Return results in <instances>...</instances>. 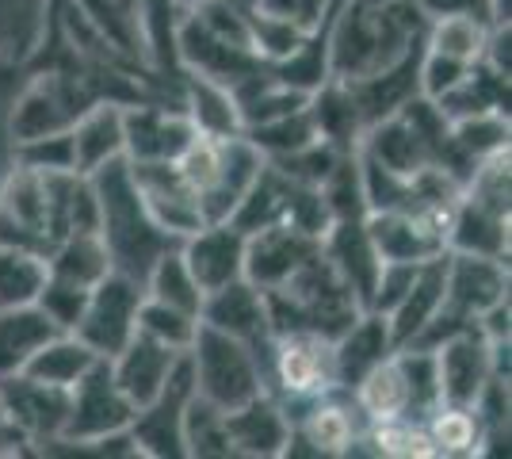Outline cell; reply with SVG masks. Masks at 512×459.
I'll list each match as a JSON object with an SVG mask.
<instances>
[{
  "label": "cell",
  "mask_w": 512,
  "mask_h": 459,
  "mask_svg": "<svg viewBox=\"0 0 512 459\" xmlns=\"http://www.w3.org/2000/svg\"><path fill=\"white\" fill-rule=\"evenodd\" d=\"M130 417H134V402L115 383L111 364L96 360L69 387V417H65L62 444H85V440H104V437H115V433H127Z\"/></svg>",
  "instance_id": "cell-9"
},
{
  "label": "cell",
  "mask_w": 512,
  "mask_h": 459,
  "mask_svg": "<svg viewBox=\"0 0 512 459\" xmlns=\"http://www.w3.org/2000/svg\"><path fill=\"white\" fill-rule=\"evenodd\" d=\"M394 352V337H390V322L375 310H363L352 326L344 329L333 341V356H337V383L341 391H352L371 368H379L386 356Z\"/></svg>",
  "instance_id": "cell-27"
},
{
  "label": "cell",
  "mask_w": 512,
  "mask_h": 459,
  "mask_svg": "<svg viewBox=\"0 0 512 459\" xmlns=\"http://www.w3.org/2000/svg\"><path fill=\"white\" fill-rule=\"evenodd\" d=\"M184 456L188 459H230V433H226V410L211 406L207 398L192 394L184 410Z\"/></svg>",
  "instance_id": "cell-38"
},
{
  "label": "cell",
  "mask_w": 512,
  "mask_h": 459,
  "mask_svg": "<svg viewBox=\"0 0 512 459\" xmlns=\"http://www.w3.org/2000/svg\"><path fill=\"white\" fill-rule=\"evenodd\" d=\"M444 280H448V253H440V257H432V261H425L417 268L406 299L386 318L390 322V337H394V349H406L409 341L436 318V310L444 303Z\"/></svg>",
  "instance_id": "cell-28"
},
{
  "label": "cell",
  "mask_w": 512,
  "mask_h": 459,
  "mask_svg": "<svg viewBox=\"0 0 512 459\" xmlns=\"http://www.w3.org/2000/svg\"><path fill=\"white\" fill-rule=\"evenodd\" d=\"M180 108L188 111L195 131L207 134V138H234V134H245V123H241L234 92L226 85H218V81H211V77L184 73V77H180Z\"/></svg>",
  "instance_id": "cell-29"
},
{
  "label": "cell",
  "mask_w": 512,
  "mask_h": 459,
  "mask_svg": "<svg viewBox=\"0 0 512 459\" xmlns=\"http://www.w3.org/2000/svg\"><path fill=\"white\" fill-rule=\"evenodd\" d=\"M486 16H490V27L512 23V0H490V4H486Z\"/></svg>",
  "instance_id": "cell-51"
},
{
  "label": "cell",
  "mask_w": 512,
  "mask_h": 459,
  "mask_svg": "<svg viewBox=\"0 0 512 459\" xmlns=\"http://www.w3.org/2000/svg\"><path fill=\"white\" fill-rule=\"evenodd\" d=\"M428 16H451V12H463V16H478V20L490 23L486 16V4L490 0H417Z\"/></svg>",
  "instance_id": "cell-50"
},
{
  "label": "cell",
  "mask_w": 512,
  "mask_h": 459,
  "mask_svg": "<svg viewBox=\"0 0 512 459\" xmlns=\"http://www.w3.org/2000/svg\"><path fill=\"white\" fill-rule=\"evenodd\" d=\"M180 356H184L180 349H169V345L153 341L150 333L138 329L107 364H111L115 383H119L123 394L134 402V410H142V406L153 402L157 391L169 383V375H172V368L180 364Z\"/></svg>",
  "instance_id": "cell-24"
},
{
  "label": "cell",
  "mask_w": 512,
  "mask_h": 459,
  "mask_svg": "<svg viewBox=\"0 0 512 459\" xmlns=\"http://www.w3.org/2000/svg\"><path fill=\"white\" fill-rule=\"evenodd\" d=\"M130 176L146 211L169 238L184 241L203 226L199 192L184 180L176 161H130Z\"/></svg>",
  "instance_id": "cell-14"
},
{
  "label": "cell",
  "mask_w": 512,
  "mask_h": 459,
  "mask_svg": "<svg viewBox=\"0 0 512 459\" xmlns=\"http://www.w3.org/2000/svg\"><path fill=\"white\" fill-rule=\"evenodd\" d=\"M199 322L226 333V337H234L241 345H249L268 368V352H272L276 333H272V318H268V299L256 284L234 280V284L218 287V291H207Z\"/></svg>",
  "instance_id": "cell-15"
},
{
  "label": "cell",
  "mask_w": 512,
  "mask_h": 459,
  "mask_svg": "<svg viewBox=\"0 0 512 459\" xmlns=\"http://www.w3.org/2000/svg\"><path fill=\"white\" fill-rule=\"evenodd\" d=\"M138 329L150 333L153 341L169 345V349L188 352L195 341V329H199V318L188 314V310H176V306H165L146 295L142 306H138Z\"/></svg>",
  "instance_id": "cell-44"
},
{
  "label": "cell",
  "mask_w": 512,
  "mask_h": 459,
  "mask_svg": "<svg viewBox=\"0 0 512 459\" xmlns=\"http://www.w3.org/2000/svg\"><path fill=\"white\" fill-rule=\"evenodd\" d=\"M490 35V23L478 20V16H463V12H451V16H428L425 46L436 54H448L455 62H467L474 66L482 58V46Z\"/></svg>",
  "instance_id": "cell-37"
},
{
  "label": "cell",
  "mask_w": 512,
  "mask_h": 459,
  "mask_svg": "<svg viewBox=\"0 0 512 459\" xmlns=\"http://www.w3.org/2000/svg\"><path fill=\"white\" fill-rule=\"evenodd\" d=\"M337 157H341V150H337V146H329L325 138H318V142H310V146H302V150H295V153L272 157L268 165H272L276 173L287 176V180H295V184L321 188V184H325V176L333 173Z\"/></svg>",
  "instance_id": "cell-46"
},
{
  "label": "cell",
  "mask_w": 512,
  "mask_h": 459,
  "mask_svg": "<svg viewBox=\"0 0 512 459\" xmlns=\"http://www.w3.org/2000/svg\"><path fill=\"white\" fill-rule=\"evenodd\" d=\"M321 253H325V261L341 272V280L356 291V299L367 310L375 280H379V268H383V257H379V249H375V241L367 234L363 219L333 222L325 230V238H321Z\"/></svg>",
  "instance_id": "cell-25"
},
{
  "label": "cell",
  "mask_w": 512,
  "mask_h": 459,
  "mask_svg": "<svg viewBox=\"0 0 512 459\" xmlns=\"http://www.w3.org/2000/svg\"><path fill=\"white\" fill-rule=\"evenodd\" d=\"M195 394L192 360L188 352L180 356V364L172 368L169 383L157 391L153 402L130 417V437L138 444V456L150 459H188L184 456V410Z\"/></svg>",
  "instance_id": "cell-11"
},
{
  "label": "cell",
  "mask_w": 512,
  "mask_h": 459,
  "mask_svg": "<svg viewBox=\"0 0 512 459\" xmlns=\"http://www.w3.org/2000/svg\"><path fill=\"white\" fill-rule=\"evenodd\" d=\"M46 284V261L39 253L0 245V310L35 303Z\"/></svg>",
  "instance_id": "cell-40"
},
{
  "label": "cell",
  "mask_w": 512,
  "mask_h": 459,
  "mask_svg": "<svg viewBox=\"0 0 512 459\" xmlns=\"http://www.w3.org/2000/svg\"><path fill=\"white\" fill-rule=\"evenodd\" d=\"M77 173H31L12 169L0 184V245L46 253L69 234V196Z\"/></svg>",
  "instance_id": "cell-4"
},
{
  "label": "cell",
  "mask_w": 512,
  "mask_h": 459,
  "mask_svg": "<svg viewBox=\"0 0 512 459\" xmlns=\"http://www.w3.org/2000/svg\"><path fill=\"white\" fill-rule=\"evenodd\" d=\"M264 169V157L256 150L245 134L222 138L218 146V165H214L211 180L199 188V211L203 222H226L234 215V207L241 203V196L249 192V184L256 180V173Z\"/></svg>",
  "instance_id": "cell-21"
},
{
  "label": "cell",
  "mask_w": 512,
  "mask_h": 459,
  "mask_svg": "<svg viewBox=\"0 0 512 459\" xmlns=\"http://www.w3.org/2000/svg\"><path fill=\"white\" fill-rule=\"evenodd\" d=\"M264 299H268V318H272L276 337L279 333H321L337 341L363 314L356 291L344 284L341 272L325 261L321 249L279 287L264 291Z\"/></svg>",
  "instance_id": "cell-3"
},
{
  "label": "cell",
  "mask_w": 512,
  "mask_h": 459,
  "mask_svg": "<svg viewBox=\"0 0 512 459\" xmlns=\"http://www.w3.org/2000/svg\"><path fill=\"white\" fill-rule=\"evenodd\" d=\"M237 8H253V0H234Z\"/></svg>",
  "instance_id": "cell-54"
},
{
  "label": "cell",
  "mask_w": 512,
  "mask_h": 459,
  "mask_svg": "<svg viewBox=\"0 0 512 459\" xmlns=\"http://www.w3.org/2000/svg\"><path fill=\"white\" fill-rule=\"evenodd\" d=\"M180 8H195V4H203V0H176Z\"/></svg>",
  "instance_id": "cell-53"
},
{
  "label": "cell",
  "mask_w": 512,
  "mask_h": 459,
  "mask_svg": "<svg viewBox=\"0 0 512 459\" xmlns=\"http://www.w3.org/2000/svg\"><path fill=\"white\" fill-rule=\"evenodd\" d=\"M92 180V192H96V207H100V226L96 234L104 241L107 261L111 272H123L130 280H146V272L153 268V261L161 253L176 249L180 241L169 238L153 215L146 211V203L134 188V176H130V161L119 157L104 169L88 176Z\"/></svg>",
  "instance_id": "cell-2"
},
{
  "label": "cell",
  "mask_w": 512,
  "mask_h": 459,
  "mask_svg": "<svg viewBox=\"0 0 512 459\" xmlns=\"http://www.w3.org/2000/svg\"><path fill=\"white\" fill-rule=\"evenodd\" d=\"M176 62H180L184 73L211 77V81H218V85L226 88L234 85V81H241V77H249L253 69L264 66L249 46H237L230 39L207 31L192 12H184L180 23H176Z\"/></svg>",
  "instance_id": "cell-17"
},
{
  "label": "cell",
  "mask_w": 512,
  "mask_h": 459,
  "mask_svg": "<svg viewBox=\"0 0 512 459\" xmlns=\"http://www.w3.org/2000/svg\"><path fill=\"white\" fill-rule=\"evenodd\" d=\"M54 333H62V329L54 326L35 303L4 306L0 310V379L20 375L31 364V356L43 349Z\"/></svg>",
  "instance_id": "cell-30"
},
{
  "label": "cell",
  "mask_w": 512,
  "mask_h": 459,
  "mask_svg": "<svg viewBox=\"0 0 512 459\" xmlns=\"http://www.w3.org/2000/svg\"><path fill=\"white\" fill-rule=\"evenodd\" d=\"M12 161H16L20 169H31V173H77L69 131L27 138V142H12Z\"/></svg>",
  "instance_id": "cell-45"
},
{
  "label": "cell",
  "mask_w": 512,
  "mask_h": 459,
  "mask_svg": "<svg viewBox=\"0 0 512 459\" xmlns=\"http://www.w3.org/2000/svg\"><path fill=\"white\" fill-rule=\"evenodd\" d=\"M436 383H440V406H474L478 394L493 379V352L482 329L470 326L440 341L436 349Z\"/></svg>",
  "instance_id": "cell-16"
},
{
  "label": "cell",
  "mask_w": 512,
  "mask_h": 459,
  "mask_svg": "<svg viewBox=\"0 0 512 459\" xmlns=\"http://www.w3.org/2000/svg\"><path fill=\"white\" fill-rule=\"evenodd\" d=\"M188 360H192L195 394L207 398L218 410H237V406L253 402L256 394L268 391L264 360L249 345H241V341L203 326V322L195 329Z\"/></svg>",
  "instance_id": "cell-6"
},
{
  "label": "cell",
  "mask_w": 512,
  "mask_h": 459,
  "mask_svg": "<svg viewBox=\"0 0 512 459\" xmlns=\"http://www.w3.org/2000/svg\"><path fill=\"white\" fill-rule=\"evenodd\" d=\"M73 58V54H69ZM100 100V88L92 81V69L85 62H69L35 73L27 88L20 92L16 108L8 115V138L27 142V138H43V134L69 131L77 123V115Z\"/></svg>",
  "instance_id": "cell-5"
},
{
  "label": "cell",
  "mask_w": 512,
  "mask_h": 459,
  "mask_svg": "<svg viewBox=\"0 0 512 459\" xmlns=\"http://www.w3.org/2000/svg\"><path fill=\"white\" fill-rule=\"evenodd\" d=\"M107 272H111V261H107V249L96 230H88V234H65L46 253V276L65 280V284L96 287Z\"/></svg>",
  "instance_id": "cell-32"
},
{
  "label": "cell",
  "mask_w": 512,
  "mask_h": 459,
  "mask_svg": "<svg viewBox=\"0 0 512 459\" xmlns=\"http://www.w3.org/2000/svg\"><path fill=\"white\" fill-rule=\"evenodd\" d=\"M314 31H302L295 23L276 20V16H264L249 8V43H253V54L264 62V66H276L283 58H291Z\"/></svg>",
  "instance_id": "cell-43"
},
{
  "label": "cell",
  "mask_w": 512,
  "mask_h": 459,
  "mask_svg": "<svg viewBox=\"0 0 512 459\" xmlns=\"http://www.w3.org/2000/svg\"><path fill=\"white\" fill-rule=\"evenodd\" d=\"M321 249L318 238L302 234L291 222H272L256 234H245V280L260 291L279 287L291 272H299Z\"/></svg>",
  "instance_id": "cell-19"
},
{
  "label": "cell",
  "mask_w": 512,
  "mask_h": 459,
  "mask_svg": "<svg viewBox=\"0 0 512 459\" xmlns=\"http://www.w3.org/2000/svg\"><path fill=\"white\" fill-rule=\"evenodd\" d=\"M142 287H146L150 299H157V303H165V306H176V310H188L195 318H199V310H203V287L195 284V276L188 272V264L180 257V245L169 249V253H161V257L153 261Z\"/></svg>",
  "instance_id": "cell-36"
},
{
  "label": "cell",
  "mask_w": 512,
  "mask_h": 459,
  "mask_svg": "<svg viewBox=\"0 0 512 459\" xmlns=\"http://www.w3.org/2000/svg\"><path fill=\"white\" fill-rule=\"evenodd\" d=\"M195 127L180 100H130L123 104V138L127 161H180V153L195 142Z\"/></svg>",
  "instance_id": "cell-12"
},
{
  "label": "cell",
  "mask_w": 512,
  "mask_h": 459,
  "mask_svg": "<svg viewBox=\"0 0 512 459\" xmlns=\"http://www.w3.org/2000/svg\"><path fill=\"white\" fill-rule=\"evenodd\" d=\"M73 138V161L77 173L92 176L96 169H104L111 161L127 157V138H123V104L115 100H96L88 104L77 123L69 127Z\"/></svg>",
  "instance_id": "cell-26"
},
{
  "label": "cell",
  "mask_w": 512,
  "mask_h": 459,
  "mask_svg": "<svg viewBox=\"0 0 512 459\" xmlns=\"http://www.w3.org/2000/svg\"><path fill=\"white\" fill-rule=\"evenodd\" d=\"M23 440L16 437V429L8 425V417H4V406H0V452H16Z\"/></svg>",
  "instance_id": "cell-52"
},
{
  "label": "cell",
  "mask_w": 512,
  "mask_h": 459,
  "mask_svg": "<svg viewBox=\"0 0 512 459\" xmlns=\"http://www.w3.org/2000/svg\"><path fill=\"white\" fill-rule=\"evenodd\" d=\"M451 146L467 165H478L482 157L497 150H509V115L486 111V115H474L463 123H451Z\"/></svg>",
  "instance_id": "cell-41"
},
{
  "label": "cell",
  "mask_w": 512,
  "mask_h": 459,
  "mask_svg": "<svg viewBox=\"0 0 512 459\" xmlns=\"http://www.w3.org/2000/svg\"><path fill=\"white\" fill-rule=\"evenodd\" d=\"M54 0H0V58L27 62L46 35Z\"/></svg>",
  "instance_id": "cell-33"
},
{
  "label": "cell",
  "mask_w": 512,
  "mask_h": 459,
  "mask_svg": "<svg viewBox=\"0 0 512 459\" xmlns=\"http://www.w3.org/2000/svg\"><path fill=\"white\" fill-rule=\"evenodd\" d=\"M146 299V287L123 272H107L100 284L88 291L81 322L73 326V337H81L96 356L111 360L115 352L138 333V306Z\"/></svg>",
  "instance_id": "cell-10"
},
{
  "label": "cell",
  "mask_w": 512,
  "mask_h": 459,
  "mask_svg": "<svg viewBox=\"0 0 512 459\" xmlns=\"http://www.w3.org/2000/svg\"><path fill=\"white\" fill-rule=\"evenodd\" d=\"M478 62H486L493 73H501V77H509L512 81V23H505V27H490Z\"/></svg>",
  "instance_id": "cell-49"
},
{
  "label": "cell",
  "mask_w": 512,
  "mask_h": 459,
  "mask_svg": "<svg viewBox=\"0 0 512 459\" xmlns=\"http://www.w3.org/2000/svg\"><path fill=\"white\" fill-rule=\"evenodd\" d=\"M321 196L337 219H363L367 215V203H363V180H360V153L344 150L333 165V173L325 176L321 184Z\"/></svg>",
  "instance_id": "cell-42"
},
{
  "label": "cell",
  "mask_w": 512,
  "mask_h": 459,
  "mask_svg": "<svg viewBox=\"0 0 512 459\" xmlns=\"http://www.w3.org/2000/svg\"><path fill=\"white\" fill-rule=\"evenodd\" d=\"M287 417H291L287 456H299V452H306V456H356L360 440L371 429V421L356 406V398L341 387L302 402L299 410H291Z\"/></svg>",
  "instance_id": "cell-8"
},
{
  "label": "cell",
  "mask_w": 512,
  "mask_h": 459,
  "mask_svg": "<svg viewBox=\"0 0 512 459\" xmlns=\"http://www.w3.org/2000/svg\"><path fill=\"white\" fill-rule=\"evenodd\" d=\"M425 429L436 456H486V429L474 406H436Z\"/></svg>",
  "instance_id": "cell-35"
},
{
  "label": "cell",
  "mask_w": 512,
  "mask_h": 459,
  "mask_svg": "<svg viewBox=\"0 0 512 459\" xmlns=\"http://www.w3.org/2000/svg\"><path fill=\"white\" fill-rule=\"evenodd\" d=\"M96 360H104V356H96L81 337H73V333H54L43 349L31 356V364H27L23 372L35 375V379H43V383H50V387L69 391V387H73Z\"/></svg>",
  "instance_id": "cell-34"
},
{
  "label": "cell",
  "mask_w": 512,
  "mask_h": 459,
  "mask_svg": "<svg viewBox=\"0 0 512 459\" xmlns=\"http://www.w3.org/2000/svg\"><path fill=\"white\" fill-rule=\"evenodd\" d=\"M428 12L417 0H341L325 20L329 77L356 85L425 43Z\"/></svg>",
  "instance_id": "cell-1"
},
{
  "label": "cell",
  "mask_w": 512,
  "mask_h": 459,
  "mask_svg": "<svg viewBox=\"0 0 512 459\" xmlns=\"http://www.w3.org/2000/svg\"><path fill=\"white\" fill-rule=\"evenodd\" d=\"M253 8L264 16L295 23L302 31H318L333 12V0H253Z\"/></svg>",
  "instance_id": "cell-48"
},
{
  "label": "cell",
  "mask_w": 512,
  "mask_h": 459,
  "mask_svg": "<svg viewBox=\"0 0 512 459\" xmlns=\"http://www.w3.org/2000/svg\"><path fill=\"white\" fill-rule=\"evenodd\" d=\"M0 406H4L8 425L16 429V437L31 444L35 452L62 440L65 417H69V391L62 387H50L27 372L8 375L0 379Z\"/></svg>",
  "instance_id": "cell-13"
},
{
  "label": "cell",
  "mask_w": 512,
  "mask_h": 459,
  "mask_svg": "<svg viewBox=\"0 0 512 459\" xmlns=\"http://www.w3.org/2000/svg\"><path fill=\"white\" fill-rule=\"evenodd\" d=\"M245 138L260 150L264 161H272V157H283V153H295L302 146H310V142H318V127H314L310 108H299L279 115V119H268V123H256V127L245 131Z\"/></svg>",
  "instance_id": "cell-39"
},
{
  "label": "cell",
  "mask_w": 512,
  "mask_h": 459,
  "mask_svg": "<svg viewBox=\"0 0 512 459\" xmlns=\"http://www.w3.org/2000/svg\"><path fill=\"white\" fill-rule=\"evenodd\" d=\"M230 452L245 459H279L291 444V417L276 402V394H256L253 402L226 410Z\"/></svg>",
  "instance_id": "cell-23"
},
{
  "label": "cell",
  "mask_w": 512,
  "mask_h": 459,
  "mask_svg": "<svg viewBox=\"0 0 512 459\" xmlns=\"http://www.w3.org/2000/svg\"><path fill=\"white\" fill-rule=\"evenodd\" d=\"M88 291H92V287H77V284H65V280L46 276V284H43V291H39L35 306H39L62 333H73V326H77L81 314H85Z\"/></svg>",
  "instance_id": "cell-47"
},
{
  "label": "cell",
  "mask_w": 512,
  "mask_h": 459,
  "mask_svg": "<svg viewBox=\"0 0 512 459\" xmlns=\"http://www.w3.org/2000/svg\"><path fill=\"white\" fill-rule=\"evenodd\" d=\"M512 241V207H497L486 199L463 192L448 222V253H470V257H493L509 261Z\"/></svg>",
  "instance_id": "cell-22"
},
{
  "label": "cell",
  "mask_w": 512,
  "mask_h": 459,
  "mask_svg": "<svg viewBox=\"0 0 512 459\" xmlns=\"http://www.w3.org/2000/svg\"><path fill=\"white\" fill-rule=\"evenodd\" d=\"M333 341L321 333H279L268 352V394L291 414L318 394L337 391Z\"/></svg>",
  "instance_id": "cell-7"
},
{
  "label": "cell",
  "mask_w": 512,
  "mask_h": 459,
  "mask_svg": "<svg viewBox=\"0 0 512 459\" xmlns=\"http://www.w3.org/2000/svg\"><path fill=\"white\" fill-rule=\"evenodd\" d=\"M180 257L195 284L203 287V295L245 280V234L234 222H203L195 234L180 241Z\"/></svg>",
  "instance_id": "cell-20"
},
{
  "label": "cell",
  "mask_w": 512,
  "mask_h": 459,
  "mask_svg": "<svg viewBox=\"0 0 512 459\" xmlns=\"http://www.w3.org/2000/svg\"><path fill=\"white\" fill-rule=\"evenodd\" d=\"M310 115H314V127H318V138H325L329 146H337V150H360V138H363V115L356 108V100H352V92L348 85L341 81H325L321 88L310 92Z\"/></svg>",
  "instance_id": "cell-31"
},
{
  "label": "cell",
  "mask_w": 512,
  "mask_h": 459,
  "mask_svg": "<svg viewBox=\"0 0 512 459\" xmlns=\"http://www.w3.org/2000/svg\"><path fill=\"white\" fill-rule=\"evenodd\" d=\"M363 226H367V234H371L383 261L421 264L448 253V226L428 219L421 211H409V207L371 211V215H363Z\"/></svg>",
  "instance_id": "cell-18"
}]
</instances>
